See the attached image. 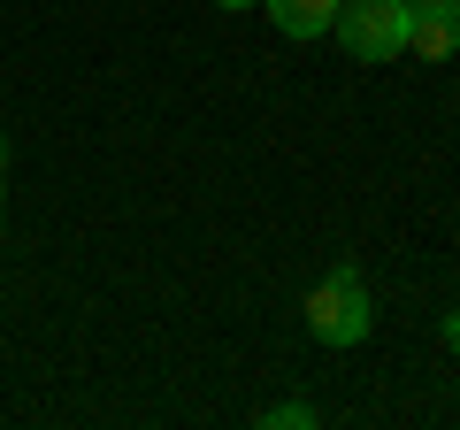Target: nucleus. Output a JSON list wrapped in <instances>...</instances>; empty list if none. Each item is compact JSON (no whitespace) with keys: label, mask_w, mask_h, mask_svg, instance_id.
Here are the masks:
<instances>
[{"label":"nucleus","mask_w":460,"mask_h":430,"mask_svg":"<svg viewBox=\"0 0 460 430\" xmlns=\"http://www.w3.org/2000/svg\"><path fill=\"white\" fill-rule=\"evenodd\" d=\"M307 331L323 338V346H361V338L376 331V300H368V284H361L353 262H338L307 292Z\"/></svg>","instance_id":"f257e3e1"},{"label":"nucleus","mask_w":460,"mask_h":430,"mask_svg":"<svg viewBox=\"0 0 460 430\" xmlns=\"http://www.w3.org/2000/svg\"><path fill=\"white\" fill-rule=\"evenodd\" d=\"M338 47L353 62H392L407 54V31H414V0H338Z\"/></svg>","instance_id":"f03ea898"},{"label":"nucleus","mask_w":460,"mask_h":430,"mask_svg":"<svg viewBox=\"0 0 460 430\" xmlns=\"http://www.w3.org/2000/svg\"><path fill=\"white\" fill-rule=\"evenodd\" d=\"M407 54H422V62H453V54H460V8H414Z\"/></svg>","instance_id":"7ed1b4c3"},{"label":"nucleus","mask_w":460,"mask_h":430,"mask_svg":"<svg viewBox=\"0 0 460 430\" xmlns=\"http://www.w3.org/2000/svg\"><path fill=\"white\" fill-rule=\"evenodd\" d=\"M261 8H269V23L284 39H323L338 23V0H261Z\"/></svg>","instance_id":"20e7f679"},{"label":"nucleus","mask_w":460,"mask_h":430,"mask_svg":"<svg viewBox=\"0 0 460 430\" xmlns=\"http://www.w3.org/2000/svg\"><path fill=\"white\" fill-rule=\"evenodd\" d=\"M314 423H323V415H314L307 399H277V408L261 415V430H314Z\"/></svg>","instance_id":"39448f33"},{"label":"nucleus","mask_w":460,"mask_h":430,"mask_svg":"<svg viewBox=\"0 0 460 430\" xmlns=\"http://www.w3.org/2000/svg\"><path fill=\"white\" fill-rule=\"evenodd\" d=\"M445 354H460V308L445 315Z\"/></svg>","instance_id":"423d86ee"},{"label":"nucleus","mask_w":460,"mask_h":430,"mask_svg":"<svg viewBox=\"0 0 460 430\" xmlns=\"http://www.w3.org/2000/svg\"><path fill=\"white\" fill-rule=\"evenodd\" d=\"M215 8H261V0H215Z\"/></svg>","instance_id":"0eeeda50"},{"label":"nucleus","mask_w":460,"mask_h":430,"mask_svg":"<svg viewBox=\"0 0 460 430\" xmlns=\"http://www.w3.org/2000/svg\"><path fill=\"white\" fill-rule=\"evenodd\" d=\"M414 8H460V0H414Z\"/></svg>","instance_id":"6e6552de"},{"label":"nucleus","mask_w":460,"mask_h":430,"mask_svg":"<svg viewBox=\"0 0 460 430\" xmlns=\"http://www.w3.org/2000/svg\"><path fill=\"white\" fill-rule=\"evenodd\" d=\"M0 177H8V139H0Z\"/></svg>","instance_id":"1a4fd4ad"}]
</instances>
